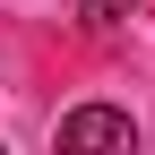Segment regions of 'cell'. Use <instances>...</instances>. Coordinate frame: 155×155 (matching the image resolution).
Returning a JSON list of instances; mask_svg holds the SVG:
<instances>
[{
    "label": "cell",
    "mask_w": 155,
    "mask_h": 155,
    "mask_svg": "<svg viewBox=\"0 0 155 155\" xmlns=\"http://www.w3.org/2000/svg\"><path fill=\"white\" fill-rule=\"evenodd\" d=\"M78 9H86V26H112V17H129L138 0H78Z\"/></svg>",
    "instance_id": "obj_2"
},
{
    "label": "cell",
    "mask_w": 155,
    "mask_h": 155,
    "mask_svg": "<svg viewBox=\"0 0 155 155\" xmlns=\"http://www.w3.org/2000/svg\"><path fill=\"white\" fill-rule=\"evenodd\" d=\"M61 147H138V121L112 112V104H86V112L61 121Z\"/></svg>",
    "instance_id": "obj_1"
}]
</instances>
